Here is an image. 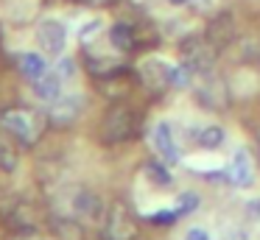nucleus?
<instances>
[{
    "label": "nucleus",
    "instance_id": "f257e3e1",
    "mask_svg": "<svg viewBox=\"0 0 260 240\" xmlns=\"http://www.w3.org/2000/svg\"><path fill=\"white\" fill-rule=\"evenodd\" d=\"M34 39H37V48L48 56H62L68 50V39H70V31L62 20L56 17H42L37 22V31H34Z\"/></svg>",
    "mask_w": 260,
    "mask_h": 240
},
{
    "label": "nucleus",
    "instance_id": "f03ea898",
    "mask_svg": "<svg viewBox=\"0 0 260 240\" xmlns=\"http://www.w3.org/2000/svg\"><path fill=\"white\" fill-rule=\"evenodd\" d=\"M182 59L193 73H210L218 59V50L207 42V37H190L182 42Z\"/></svg>",
    "mask_w": 260,
    "mask_h": 240
},
{
    "label": "nucleus",
    "instance_id": "7ed1b4c3",
    "mask_svg": "<svg viewBox=\"0 0 260 240\" xmlns=\"http://www.w3.org/2000/svg\"><path fill=\"white\" fill-rule=\"evenodd\" d=\"M132 131H135V115H132L126 106H115V109L107 112L104 126H101V137H104L107 145H115V143L129 140Z\"/></svg>",
    "mask_w": 260,
    "mask_h": 240
},
{
    "label": "nucleus",
    "instance_id": "20e7f679",
    "mask_svg": "<svg viewBox=\"0 0 260 240\" xmlns=\"http://www.w3.org/2000/svg\"><path fill=\"white\" fill-rule=\"evenodd\" d=\"M137 237V223L129 215L123 204H115L104 223V240H135Z\"/></svg>",
    "mask_w": 260,
    "mask_h": 240
},
{
    "label": "nucleus",
    "instance_id": "39448f33",
    "mask_svg": "<svg viewBox=\"0 0 260 240\" xmlns=\"http://www.w3.org/2000/svg\"><path fill=\"white\" fill-rule=\"evenodd\" d=\"M84 106H87L84 95H79V92H64L59 100H53V104H51L48 115H51V120L56 123V126H70V123H76V120L81 117Z\"/></svg>",
    "mask_w": 260,
    "mask_h": 240
},
{
    "label": "nucleus",
    "instance_id": "423d86ee",
    "mask_svg": "<svg viewBox=\"0 0 260 240\" xmlns=\"http://www.w3.org/2000/svg\"><path fill=\"white\" fill-rule=\"evenodd\" d=\"M3 126L12 137H17L20 143H34L37 140V117L25 109H9L3 112Z\"/></svg>",
    "mask_w": 260,
    "mask_h": 240
},
{
    "label": "nucleus",
    "instance_id": "0eeeda50",
    "mask_svg": "<svg viewBox=\"0 0 260 240\" xmlns=\"http://www.w3.org/2000/svg\"><path fill=\"white\" fill-rule=\"evenodd\" d=\"M151 145L165 165H176V162H179V145H176V140H174V128H171L168 120H159L157 126H154Z\"/></svg>",
    "mask_w": 260,
    "mask_h": 240
},
{
    "label": "nucleus",
    "instance_id": "6e6552de",
    "mask_svg": "<svg viewBox=\"0 0 260 240\" xmlns=\"http://www.w3.org/2000/svg\"><path fill=\"white\" fill-rule=\"evenodd\" d=\"M226 179H230L232 187L238 190H246L254 184V165H252V156L246 154L243 148H238L232 154L230 165H226Z\"/></svg>",
    "mask_w": 260,
    "mask_h": 240
},
{
    "label": "nucleus",
    "instance_id": "1a4fd4ad",
    "mask_svg": "<svg viewBox=\"0 0 260 240\" xmlns=\"http://www.w3.org/2000/svg\"><path fill=\"white\" fill-rule=\"evenodd\" d=\"M31 92L40 104H48L51 106L53 100H59L64 95V78L59 76L56 70H48L45 76H40L37 81H31Z\"/></svg>",
    "mask_w": 260,
    "mask_h": 240
},
{
    "label": "nucleus",
    "instance_id": "9d476101",
    "mask_svg": "<svg viewBox=\"0 0 260 240\" xmlns=\"http://www.w3.org/2000/svg\"><path fill=\"white\" fill-rule=\"evenodd\" d=\"M17 67H20V73H23V78L28 84L37 81L40 76H45V73L51 70V64H48V53H42L40 48L37 50H23L20 59H17Z\"/></svg>",
    "mask_w": 260,
    "mask_h": 240
},
{
    "label": "nucleus",
    "instance_id": "9b49d317",
    "mask_svg": "<svg viewBox=\"0 0 260 240\" xmlns=\"http://www.w3.org/2000/svg\"><path fill=\"white\" fill-rule=\"evenodd\" d=\"M204 37H207V42L221 53V50H224L226 45L232 42V37H235V25H232V17H230V14H218V17H215V20L207 25V33H204Z\"/></svg>",
    "mask_w": 260,
    "mask_h": 240
},
{
    "label": "nucleus",
    "instance_id": "f8f14e48",
    "mask_svg": "<svg viewBox=\"0 0 260 240\" xmlns=\"http://www.w3.org/2000/svg\"><path fill=\"white\" fill-rule=\"evenodd\" d=\"M171 78H174V67L165 64V61L151 59V61H146V64H143V81H146L151 89L174 87V84H171Z\"/></svg>",
    "mask_w": 260,
    "mask_h": 240
},
{
    "label": "nucleus",
    "instance_id": "ddd939ff",
    "mask_svg": "<svg viewBox=\"0 0 260 240\" xmlns=\"http://www.w3.org/2000/svg\"><path fill=\"white\" fill-rule=\"evenodd\" d=\"M73 210L79 212V215H87V218H101L104 215L101 198H98L95 193H90V190H79V193H76Z\"/></svg>",
    "mask_w": 260,
    "mask_h": 240
},
{
    "label": "nucleus",
    "instance_id": "4468645a",
    "mask_svg": "<svg viewBox=\"0 0 260 240\" xmlns=\"http://www.w3.org/2000/svg\"><path fill=\"white\" fill-rule=\"evenodd\" d=\"M224 140H226V134L221 126H204L202 131H199L196 143H199V148H204V151H218L221 145H224Z\"/></svg>",
    "mask_w": 260,
    "mask_h": 240
},
{
    "label": "nucleus",
    "instance_id": "2eb2a0df",
    "mask_svg": "<svg viewBox=\"0 0 260 240\" xmlns=\"http://www.w3.org/2000/svg\"><path fill=\"white\" fill-rule=\"evenodd\" d=\"M109 39H112V45L118 50H129L132 45H135V31H132V25H126V22H115V25L109 28Z\"/></svg>",
    "mask_w": 260,
    "mask_h": 240
},
{
    "label": "nucleus",
    "instance_id": "dca6fc26",
    "mask_svg": "<svg viewBox=\"0 0 260 240\" xmlns=\"http://www.w3.org/2000/svg\"><path fill=\"white\" fill-rule=\"evenodd\" d=\"M143 173H146L148 182L159 184V187H162V184L168 187V184L174 182V176H171V170H168L165 162H146V165H143Z\"/></svg>",
    "mask_w": 260,
    "mask_h": 240
},
{
    "label": "nucleus",
    "instance_id": "f3484780",
    "mask_svg": "<svg viewBox=\"0 0 260 240\" xmlns=\"http://www.w3.org/2000/svg\"><path fill=\"white\" fill-rule=\"evenodd\" d=\"M20 167V159L17 154H14L9 145H0V170H6V173H14Z\"/></svg>",
    "mask_w": 260,
    "mask_h": 240
},
{
    "label": "nucleus",
    "instance_id": "a211bd4d",
    "mask_svg": "<svg viewBox=\"0 0 260 240\" xmlns=\"http://www.w3.org/2000/svg\"><path fill=\"white\" fill-rule=\"evenodd\" d=\"M53 70H56L59 73V76H62L64 78V81H73V78H76V61L73 59H70V56H59V61H56V67H53Z\"/></svg>",
    "mask_w": 260,
    "mask_h": 240
},
{
    "label": "nucleus",
    "instance_id": "6ab92c4d",
    "mask_svg": "<svg viewBox=\"0 0 260 240\" xmlns=\"http://www.w3.org/2000/svg\"><path fill=\"white\" fill-rule=\"evenodd\" d=\"M199 207V195L196 193H185L179 195V204H176V215H190L193 210Z\"/></svg>",
    "mask_w": 260,
    "mask_h": 240
},
{
    "label": "nucleus",
    "instance_id": "aec40b11",
    "mask_svg": "<svg viewBox=\"0 0 260 240\" xmlns=\"http://www.w3.org/2000/svg\"><path fill=\"white\" fill-rule=\"evenodd\" d=\"M98 28H101V20H92V22H87V25H81L79 39L81 42H90L92 37H98Z\"/></svg>",
    "mask_w": 260,
    "mask_h": 240
},
{
    "label": "nucleus",
    "instance_id": "412c9836",
    "mask_svg": "<svg viewBox=\"0 0 260 240\" xmlns=\"http://www.w3.org/2000/svg\"><path fill=\"white\" fill-rule=\"evenodd\" d=\"M185 240H210V232L202 229V226H193V229H187Z\"/></svg>",
    "mask_w": 260,
    "mask_h": 240
},
{
    "label": "nucleus",
    "instance_id": "4be33fe9",
    "mask_svg": "<svg viewBox=\"0 0 260 240\" xmlns=\"http://www.w3.org/2000/svg\"><path fill=\"white\" fill-rule=\"evenodd\" d=\"M246 218L249 221H260V198H254L246 204Z\"/></svg>",
    "mask_w": 260,
    "mask_h": 240
},
{
    "label": "nucleus",
    "instance_id": "5701e85b",
    "mask_svg": "<svg viewBox=\"0 0 260 240\" xmlns=\"http://www.w3.org/2000/svg\"><path fill=\"white\" fill-rule=\"evenodd\" d=\"M224 240H249V237H246V232H241V229H232V232H226Z\"/></svg>",
    "mask_w": 260,
    "mask_h": 240
},
{
    "label": "nucleus",
    "instance_id": "b1692460",
    "mask_svg": "<svg viewBox=\"0 0 260 240\" xmlns=\"http://www.w3.org/2000/svg\"><path fill=\"white\" fill-rule=\"evenodd\" d=\"M174 6H185V3H190V0H171Z\"/></svg>",
    "mask_w": 260,
    "mask_h": 240
},
{
    "label": "nucleus",
    "instance_id": "393cba45",
    "mask_svg": "<svg viewBox=\"0 0 260 240\" xmlns=\"http://www.w3.org/2000/svg\"><path fill=\"white\" fill-rule=\"evenodd\" d=\"M199 3H210V0H199Z\"/></svg>",
    "mask_w": 260,
    "mask_h": 240
}]
</instances>
